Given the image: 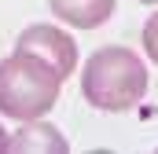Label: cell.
Here are the masks:
<instances>
[{
    "mask_svg": "<svg viewBox=\"0 0 158 154\" xmlns=\"http://www.w3.org/2000/svg\"><path fill=\"white\" fill-rule=\"evenodd\" d=\"M59 84L63 77L44 59L15 48L0 63V114L19 117V121L44 117L59 99Z\"/></svg>",
    "mask_w": 158,
    "mask_h": 154,
    "instance_id": "cell-2",
    "label": "cell"
},
{
    "mask_svg": "<svg viewBox=\"0 0 158 154\" xmlns=\"http://www.w3.org/2000/svg\"><path fill=\"white\" fill-rule=\"evenodd\" d=\"M140 4H158V0H140Z\"/></svg>",
    "mask_w": 158,
    "mask_h": 154,
    "instance_id": "cell-8",
    "label": "cell"
},
{
    "mask_svg": "<svg viewBox=\"0 0 158 154\" xmlns=\"http://www.w3.org/2000/svg\"><path fill=\"white\" fill-rule=\"evenodd\" d=\"M7 143H11V136H7V132H4V128H0V154L7 151Z\"/></svg>",
    "mask_w": 158,
    "mask_h": 154,
    "instance_id": "cell-7",
    "label": "cell"
},
{
    "mask_svg": "<svg viewBox=\"0 0 158 154\" xmlns=\"http://www.w3.org/2000/svg\"><path fill=\"white\" fill-rule=\"evenodd\" d=\"M143 48H147L151 63H158V11L147 18V26H143Z\"/></svg>",
    "mask_w": 158,
    "mask_h": 154,
    "instance_id": "cell-6",
    "label": "cell"
},
{
    "mask_svg": "<svg viewBox=\"0 0 158 154\" xmlns=\"http://www.w3.org/2000/svg\"><path fill=\"white\" fill-rule=\"evenodd\" d=\"M7 151H15V154H66V140L59 136L55 125L33 117V121H26V125L11 136Z\"/></svg>",
    "mask_w": 158,
    "mask_h": 154,
    "instance_id": "cell-4",
    "label": "cell"
},
{
    "mask_svg": "<svg viewBox=\"0 0 158 154\" xmlns=\"http://www.w3.org/2000/svg\"><path fill=\"white\" fill-rule=\"evenodd\" d=\"M81 92L96 110H107V114L132 110L147 92V66L132 48H121V44L99 48L85 63Z\"/></svg>",
    "mask_w": 158,
    "mask_h": 154,
    "instance_id": "cell-1",
    "label": "cell"
},
{
    "mask_svg": "<svg viewBox=\"0 0 158 154\" xmlns=\"http://www.w3.org/2000/svg\"><path fill=\"white\" fill-rule=\"evenodd\" d=\"M48 7L55 18L77 30H96L114 15V0H48Z\"/></svg>",
    "mask_w": 158,
    "mask_h": 154,
    "instance_id": "cell-5",
    "label": "cell"
},
{
    "mask_svg": "<svg viewBox=\"0 0 158 154\" xmlns=\"http://www.w3.org/2000/svg\"><path fill=\"white\" fill-rule=\"evenodd\" d=\"M15 48L44 59L59 77H70L74 66H77V44H74V37L66 30H59V26H48V22L44 26H26L19 33V44Z\"/></svg>",
    "mask_w": 158,
    "mask_h": 154,
    "instance_id": "cell-3",
    "label": "cell"
}]
</instances>
